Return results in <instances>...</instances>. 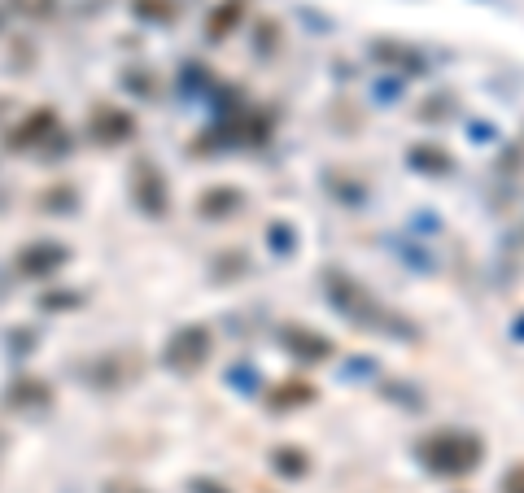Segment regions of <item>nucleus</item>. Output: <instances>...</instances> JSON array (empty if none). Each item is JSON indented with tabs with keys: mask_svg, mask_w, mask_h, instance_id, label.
Instances as JSON below:
<instances>
[{
	"mask_svg": "<svg viewBox=\"0 0 524 493\" xmlns=\"http://www.w3.org/2000/svg\"><path fill=\"white\" fill-rule=\"evenodd\" d=\"M481 454H485L481 437L459 432V428H442L420 441V459L428 472H437V476H468L472 467L481 463Z\"/></svg>",
	"mask_w": 524,
	"mask_h": 493,
	"instance_id": "nucleus-1",
	"label": "nucleus"
},
{
	"mask_svg": "<svg viewBox=\"0 0 524 493\" xmlns=\"http://www.w3.org/2000/svg\"><path fill=\"white\" fill-rule=\"evenodd\" d=\"M210 350H214V336H210L206 323H184V328L166 341L162 363L171 371H197L210 358Z\"/></svg>",
	"mask_w": 524,
	"mask_h": 493,
	"instance_id": "nucleus-2",
	"label": "nucleus"
},
{
	"mask_svg": "<svg viewBox=\"0 0 524 493\" xmlns=\"http://www.w3.org/2000/svg\"><path fill=\"white\" fill-rule=\"evenodd\" d=\"M57 127H62V118H57L53 105H40V110L22 114L18 127L5 136V149H35V144H53Z\"/></svg>",
	"mask_w": 524,
	"mask_h": 493,
	"instance_id": "nucleus-3",
	"label": "nucleus"
},
{
	"mask_svg": "<svg viewBox=\"0 0 524 493\" xmlns=\"http://www.w3.org/2000/svg\"><path fill=\"white\" fill-rule=\"evenodd\" d=\"M372 62L385 66V75H424L428 70V57L420 53V48L402 44V40H389V35H380V40L372 44Z\"/></svg>",
	"mask_w": 524,
	"mask_h": 493,
	"instance_id": "nucleus-4",
	"label": "nucleus"
},
{
	"mask_svg": "<svg viewBox=\"0 0 524 493\" xmlns=\"http://www.w3.org/2000/svg\"><path fill=\"white\" fill-rule=\"evenodd\" d=\"M70 262V254H66V245H53V240H40V245H27L18 254V275L22 280H49L53 271H62Z\"/></svg>",
	"mask_w": 524,
	"mask_h": 493,
	"instance_id": "nucleus-5",
	"label": "nucleus"
},
{
	"mask_svg": "<svg viewBox=\"0 0 524 493\" xmlns=\"http://www.w3.org/2000/svg\"><path fill=\"white\" fill-rule=\"evenodd\" d=\"M88 136L97 144H123L136 136V118L118 110V105H97V114L88 118Z\"/></svg>",
	"mask_w": 524,
	"mask_h": 493,
	"instance_id": "nucleus-6",
	"label": "nucleus"
},
{
	"mask_svg": "<svg viewBox=\"0 0 524 493\" xmlns=\"http://www.w3.org/2000/svg\"><path fill=\"white\" fill-rule=\"evenodd\" d=\"M131 192H136V206L149 214V219H162L166 206H171V197H166V179L162 171H153L149 162L136 166V184H131Z\"/></svg>",
	"mask_w": 524,
	"mask_h": 493,
	"instance_id": "nucleus-7",
	"label": "nucleus"
},
{
	"mask_svg": "<svg viewBox=\"0 0 524 493\" xmlns=\"http://www.w3.org/2000/svg\"><path fill=\"white\" fill-rule=\"evenodd\" d=\"M245 14H249V0H219V5H210L206 22H201L206 44H223L228 35H236V27L245 22Z\"/></svg>",
	"mask_w": 524,
	"mask_h": 493,
	"instance_id": "nucleus-8",
	"label": "nucleus"
},
{
	"mask_svg": "<svg viewBox=\"0 0 524 493\" xmlns=\"http://www.w3.org/2000/svg\"><path fill=\"white\" fill-rule=\"evenodd\" d=\"M280 341L293 350V358H306V363H328V358L337 354V345H332L328 336L311 332V328H284Z\"/></svg>",
	"mask_w": 524,
	"mask_h": 493,
	"instance_id": "nucleus-9",
	"label": "nucleus"
},
{
	"mask_svg": "<svg viewBox=\"0 0 524 493\" xmlns=\"http://www.w3.org/2000/svg\"><path fill=\"white\" fill-rule=\"evenodd\" d=\"M241 206H245V192L241 188H228V184L206 188V192H201V201H197L201 219H232Z\"/></svg>",
	"mask_w": 524,
	"mask_h": 493,
	"instance_id": "nucleus-10",
	"label": "nucleus"
},
{
	"mask_svg": "<svg viewBox=\"0 0 524 493\" xmlns=\"http://www.w3.org/2000/svg\"><path fill=\"white\" fill-rule=\"evenodd\" d=\"M407 166L411 171H424V175H450L455 171V158H450L446 149H437V144H415V149L407 153Z\"/></svg>",
	"mask_w": 524,
	"mask_h": 493,
	"instance_id": "nucleus-11",
	"label": "nucleus"
},
{
	"mask_svg": "<svg viewBox=\"0 0 524 493\" xmlns=\"http://www.w3.org/2000/svg\"><path fill=\"white\" fill-rule=\"evenodd\" d=\"M306 402H315V384L311 380H284L267 393L271 411H293V406H306Z\"/></svg>",
	"mask_w": 524,
	"mask_h": 493,
	"instance_id": "nucleus-12",
	"label": "nucleus"
},
{
	"mask_svg": "<svg viewBox=\"0 0 524 493\" xmlns=\"http://www.w3.org/2000/svg\"><path fill=\"white\" fill-rule=\"evenodd\" d=\"M131 18L149 22V27H171L180 18V5L175 0H131Z\"/></svg>",
	"mask_w": 524,
	"mask_h": 493,
	"instance_id": "nucleus-13",
	"label": "nucleus"
},
{
	"mask_svg": "<svg viewBox=\"0 0 524 493\" xmlns=\"http://www.w3.org/2000/svg\"><path fill=\"white\" fill-rule=\"evenodd\" d=\"M53 393H49V384L44 380H18L14 384V393H9V406H44Z\"/></svg>",
	"mask_w": 524,
	"mask_h": 493,
	"instance_id": "nucleus-14",
	"label": "nucleus"
},
{
	"mask_svg": "<svg viewBox=\"0 0 524 493\" xmlns=\"http://www.w3.org/2000/svg\"><path fill=\"white\" fill-rule=\"evenodd\" d=\"M280 48V22L276 18H267V22H258V40H254V53L262 57H271Z\"/></svg>",
	"mask_w": 524,
	"mask_h": 493,
	"instance_id": "nucleus-15",
	"label": "nucleus"
},
{
	"mask_svg": "<svg viewBox=\"0 0 524 493\" xmlns=\"http://www.w3.org/2000/svg\"><path fill=\"white\" fill-rule=\"evenodd\" d=\"M267 236H271V249H276L280 258H289L293 249H297V232H289L284 223H271V227H267Z\"/></svg>",
	"mask_w": 524,
	"mask_h": 493,
	"instance_id": "nucleus-16",
	"label": "nucleus"
},
{
	"mask_svg": "<svg viewBox=\"0 0 524 493\" xmlns=\"http://www.w3.org/2000/svg\"><path fill=\"white\" fill-rule=\"evenodd\" d=\"M276 467L284 476H302L306 472V454L302 450H276Z\"/></svg>",
	"mask_w": 524,
	"mask_h": 493,
	"instance_id": "nucleus-17",
	"label": "nucleus"
},
{
	"mask_svg": "<svg viewBox=\"0 0 524 493\" xmlns=\"http://www.w3.org/2000/svg\"><path fill=\"white\" fill-rule=\"evenodd\" d=\"M14 9H22L27 18H53L57 14V0H14Z\"/></svg>",
	"mask_w": 524,
	"mask_h": 493,
	"instance_id": "nucleus-18",
	"label": "nucleus"
},
{
	"mask_svg": "<svg viewBox=\"0 0 524 493\" xmlns=\"http://www.w3.org/2000/svg\"><path fill=\"white\" fill-rule=\"evenodd\" d=\"M503 485H507L511 493H524V467H516V472H511V476L503 480Z\"/></svg>",
	"mask_w": 524,
	"mask_h": 493,
	"instance_id": "nucleus-19",
	"label": "nucleus"
},
{
	"mask_svg": "<svg viewBox=\"0 0 524 493\" xmlns=\"http://www.w3.org/2000/svg\"><path fill=\"white\" fill-rule=\"evenodd\" d=\"M511 336H516V341H524V315H520L516 323H511Z\"/></svg>",
	"mask_w": 524,
	"mask_h": 493,
	"instance_id": "nucleus-20",
	"label": "nucleus"
},
{
	"mask_svg": "<svg viewBox=\"0 0 524 493\" xmlns=\"http://www.w3.org/2000/svg\"><path fill=\"white\" fill-rule=\"evenodd\" d=\"M485 5H494V9H503V0H485Z\"/></svg>",
	"mask_w": 524,
	"mask_h": 493,
	"instance_id": "nucleus-21",
	"label": "nucleus"
}]
</instances>
